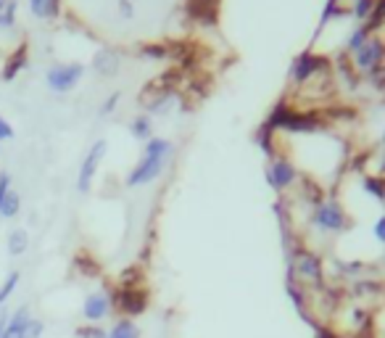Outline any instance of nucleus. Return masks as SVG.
<instances>
[{
    "label": "nucleus",
    "instance_id": "nucleus-1",
    "mask_svg": "<svg viewBox=\"0 0 385 338\" xmlns=\"http://www.w3.org/2000/svg\"><path fill=\"white\" fill-rule=\"evenodd\" d=\"M174 154H177V148H174V143H172L169 138L153 135V138L143 145V156H140V161L127 172L124 185H127V188H145V185L156 182L158 177L167 172L169 164H172Z\"/></svg>",
    "mask_w": 385,
    "mask_h": 338
},
{
    "label": "nucleus",
    "instance_id": "nucleus-2",
    "mask_svg": "<svg viewBox=\"0 0 385 338\" xmlns=\"http://www.w3.org/2000/svg\"><path fill=\"white\" fill-rule=\"evenodd\" d=\"M288 280L299 283L306 293L309 291H319V286L325 283L322 256L312 251L309 246H296L293 251H288Z\"/></svg>",
    "mask_w": 385,
    "mask_h": 338
},
{
    "label": "nucleus",
    "instance_id": "nucleus-3",
    "mask_svg": "<svg viewBox=\"0 0 385 338\" xmlns=\"http://www.w3.org/2000/svg\"><path fill=\"white\" fill-rule=\"evenodd\" d=\"M264 180L266 185L280 193L282 198L290 196L293 191H301L303 180H306V175H303L299 164L293 161L290 154H282V151H277L275 156L266 159V167H264Z\"/></svg>",
    "mask_w": 385,
    "mask_h": 338
},
{
    "label": "nucleus",
    "instance_id": "nucleus-4",
    "mask_svg": "<svg viewBox=\"0 0 385 338\" xmlns=\"http://www.w3.org/2000/svg\"><path fill=\"white\" fill-rule=\"evenodd\" d=\"M309 228L319 235H340L349 230V212L335 196H319L309 212Z\"/></svg>",
    "mask_w": 385,
    "mask_h": 338
},
{
    "label": "nucleus",
    "instance_id": "nucleus-5",
    "mask_svg": "<svg viewBox=\"0 0 385 338\" xmlns=\"http://www.w3.org/2000/svg\"><path fill=\"white\" fill-rule=\"evenodd\" d=\"M349 64L359 80H367V82H372V84H383V77H380V72H383V66H385L383 35H380V32L370 35V40H367L354 56H349Z\"/></svg>",
    "mask_w": 385,
    "mask_h": 338
},
{
    "label": "nucleus",
    "instance_id": "nucleus-6",
    "mask_svg": "<svg viewBox=\"0 0 385 338\" xmlns=\"http://www.w3.org/2000/svg\"><path fill=\"white\" fill-rule=\"evenodd\" d=\"M330 74V61L327 56H319L314 48L299 53L293 64H290V84L293 90H301L306 84H312L314 80H322Z\"/></svg>",
    "mask_w": 385,
    "mask_h": 338
},
{
    "label": "nucleus",
    "instance_id": "nucleus-7",
    "mask_svg": "<svg viewBox=\"0 0 385 338\" xmlns=\"http://www.w3.org/2000/svg\"><path fill=\"white\" fill-rule=\"evenodd\" d=\"M114 296H111L109 291H93V293H87L82 302V317L87 325H100L103 320H109L111 314H114Z\"/></svg>",
    "mask_w": 385,
    "mask_h": 338
},
{
    "label": "nucleus",
    "instance_id": "nucleus-8",
    "mask_svg": "<svg viewBox=\"0 0 385 338\" xmlns=\"http://www.w3.org/2000/svg\"><path fill=\"white\" fill-rule=\"evenodd\" d=\"M106 151H109V143L106 140H96V143L90 145V151L84 154L82 164H80V175H77V191L80 193H87L93 188V180H96L100 161L106 159Z\"/></svg>",
    "mask_w": 385,
    "mask_h": 338
},
{
    "label": "nucleus",
    "instance_id": "nucleus-9",
    "mask_svg": "<svg viewBox=\"0 0 385 338\" xmlns=\"http://www.w3.org/2000/svg\"><path fill=\"white\" fill-rule=\"evenodd\" d=\"M84 77V66L82 64H59V66H50L45 80H48V87L53 93H69L74 90L80 80Z\"/></svg>",
    "mask_w": 385,
    "mask_h": 338
},
{
    "label": "nucleus",
    "instance_id": "nucleus-10",
    "mask_svg": "<svg viewBox=\"0 0 385 338\" xmlns=\"http://www.w3.org/2000/svg\"><path fill=\"white\" fill-rule=\"evenodd\" d=\"M121 69V59L114 48H100L93 56V72L98 77H116Z\"/></svg>",
    "mask_w": 385,
    "mask_h": 338
},
{
    "label": "nucleus",
    "instance_id": "nucleus-11",
    "mask_svg": "<svg viewBox=\"0 0 385 338\" xmlns=\"http://www.w3.org/2000/svg\"><path fill=\"white\" fill-rule=\"evenodd\" d=\"M29 320H32V312H29V307H19V309H16V312L8 317V323H6V330H3V338H24Z\"/></svg>",
    "mask_w": 385,
    "mask_h": 338
},
{
    "label": "nucleus",
    "instance_id": "nucleus-12",
    "mask_svg": "<svg viewBox=\"0 0 385 338\" xmlns=\"http://www.w3.org/2000/svg\"><path fill=\"white\" fill-rule=\"evenodd\" d=\"M370 35H375V32L367 24H354V29L346 35V43H343V56H346V59L354 56V53L370 40Z\"/></svg>",
    "mask_w": 385,
    "mask_h": 338
},
{
    "label": "nucleus",
    "instance_id": "nucleus-13",
    "mask_svg": "<svg viewBox=\"0 0 385 338\" xmlns=\"http://www.w3.org/2000/svg\"><path fill=\"white\" fill-rule=\"evenodd\" d=\"M130 135H133L135 140L148 143V140L156 135V130H153V117H148V114H137V117H133V119H130Z\"/></svg>",
    "mask_w": 385,
    "mask_h": 338
},
{
    "label": "nucleus",
    "instance_id": "nucleus-14",
    "mask_svg": "<svg viewBox=\"0 0 385 338\" xmlns=\"http://www.w3.org/2000/svg\"><path fill=\"white\" fill-rule=\"evenodd\" d=\"M106 338H140V325L135 323L133 317H119L109 328V336Z\"/></svg>",
    "mask_w": 385,
    "mask_h": 338
},
{
    "label": "nucleus",
    "instance_id": "nucleus-15",
    "mask_svg": "<svg viewBox=\"0 0 385 338\" xmlns=\"http://www.w3.org/2000/svg\"><path fill=\"white\" fill-rule=\"evenodd\" d=\"M61 8V0H29V11L37 19H56Z\"/></svg>",
    "mask_w": 385,
    "mask_h": 338
},
{
    "label": "nucleus",
    "instance_id": "nucleus-16",
    "mask_svg": "<svg viewBox=\"0 0 385 338\" xmlns=\"http://www.w3.org/2000/svg\"><path fill=\"white\" fill-rule=\"evenodd\" d=\"M361 188H364V193H370L377 201H385V180L380 175H364L361 177Z\"/></svg>",
    "mask_w": 385,
    "mask_h": 338
},
{
    "label": "nucleus",
    "instance_id": "nucleus-17",
    "mask_svg": "<svg viewBox=\"0 0 385 338\" xmlns=\"http://www.w3.org/2000/svg\"><path fill=\"white\" fill-rule=\"evenodd\" d=\"M27 249H29V233L22 228H16L11 235H8V254H11V256H22Z\"/></svg>",
    "mask_w": 385,
    "mask_h": 338
},
{
    "label": "nucleus",
    "instance_id": "nucleus-18",
    "mask_svg": "<svg viewBox=\"0 0 385 338\" xmlns=\"http://www.w3.org/2000/svg\"><path fill=\"white\" fill-rule=\"evenodd\" d=\"M19 280H22V272H19V270H13L11 275L3 280V286H0V307L11 299L13 291L19 288Z\"/></svg>",
    "mask_w": 385,
    "mask_h": 338
},
{
    "label": "nucleus",
    "instance_id": "nucleus-19",
    "mask_svg": "<svg viewBox=\"0 0 385 338\" xmlns=\"http://www.w3.org/2000/svg\"><path fill=\"white\" fill-rule=\"evenodd\" d=\"M27 64V48H22L19 53H13V59L6 64V69H3V80H13L19 69H24Z\"/></svg>",
    "mask_w": 385,
    "mask_h": 338
},
{
    "label": "nucleus",
    "instance_id": "nucleus-20",
    "mask_svg": "<svg viewBox=\"0 0 385 338\" xmlns=\"http://www.w3.org/2000/svg\"><path fill=\"white\" fill-rule=\"evenodd\" d=\"M19 206H22V198H19V193H8L6 196V201H3V209H0V217L11 219L19 214Z\"/></svg>",
    "mask_w": 385,
    "mask_h": 338
},
{
    "label": "nucleus",
    "instance_id": "nucleus-21",
    "mask_svg": "<svg viewBox=\"0 0 385 338\" xmlns=\"http://www.w3.org/2000/svg\"><path fill=\"white\" fill-rule=\"evenodd\" d=\"M119 101H121L119 90H116V93H111V96L106 98L103 103H100V111H98V114H100V117H111V114L116 111V106H119Z\"/></svg>",
    "mask_w": 385,
    "mask_h": 338
},
{
    "label": "nucleus",
    "instance_id": "nucleus-22",
    "mask_svg": "<svg viewBox=\"0 0 385 338\" xmlns=\"http://www.w3.org/2000/svg\"><path fill=\"white\" fill-rule=\"evenodd\" d=\"M106 336H109V330H103L100 325H87L77 330V338H106Z\"/></svg>",
    "mask_w": 385,
    "mask_h": 338
},
{
    "label": "nucleus",
    "instance_id": "nucleus-23",
    "mask_svg": "<svg viewBox=\"0 0 385 338\" xmlns=\"http://www.w3.org/2000/svg\"><path fill=\"white\" fill-rule=\"evenodd\" d=\"M13 19H16V3L8 0L6 8L0 11V27H13Z\"/></svg>",
    "mask_w": 385,
    "mask_h": 338
},
{
    "label": "nucleus",
    "instance_id": "nucleus-24",
    "mask_svg": "<svg viewBox=\"0 0 385 338\" xmlns=\"http://www.w3.org/2000/svg\"><path fill=\"white\" fill-rule=\"evenodd\" d=\"M372 238L380 246H385V214H380V217L375 219V225H372Z\"/></svg>",
    "mask_w": 385,
    "mask_h": 338
},
{
    "label": "nucleus",
    "instance_id": "nucleus-25",
    "mask_svg": "<svg viewBox=\"0 0 385 338\" xmlns=\"http://www.w3.org/2000/svg\"><path fill=\"white\" fill-rule=\"evenodd\" d=\"M43 330H45V325H43V320H29V325H27V333H24V338H40L43 336Z\"/></svg>",
    "mask_w": 385,
    "mask_h": 338
},
{
    "label": "nucleus",
    "instance_id": "nucleus-26",
    "mask_svg": "<svg viewBox=\"0 0 385 338\" xmlns=\"http://www.w3.org/2000/svg\"><path fill=\"white\" fill-rule=\"evenodd\" d=\"M140 53L148 56V59H164V56H167V48H164V45H153V43H151V45H143Z\"/></svg>",
    "mask_w": 385,
    "mask_h": 338
},
{
    "label": "nucleus",
    "instance_id": "nucleus-27",
    "mask_svg": "<svg viewBox=\"0 0 385 338\" xmlns=\"http://www.w3.org/2000/svg\"><path fill=\"white\" fill-rule=\"evenodd\" d=\"M116 8H119L121 19H127V22L135 19V3L133 0H119V3H116Z\"/></svg>",
    "mask_w": 385,
    "mask_h": 338
},
{
    "label": "nucleus",
    "instance_id": "nucleus-28",
    "mask_svg": "<svg viewBox=\"0 0 385 338\" xmlns=\"http://www.w3.org/2000/svg\"><path fill=\"white\" fill-rule=\"evenodd\" d=\"M11 193V177L3 172L0 175V209H3V201H6V196Z\"/></svg>",
    "mask_w": 385,
    "mask_h": 338
},
{
    "label": "nucleus",
    "instance_id": "nucleus-29",
    "mask_svg": "<svg viewBox=\"0 0 385 338\" xmlns=\"http://www.w3.org/2000/svg\"><path fill=\"white\" fill-rule=\"evenodd\" d=\"M11 138H13V127L0 117V140H11Z\"/></svg>",
    "mask_w": 385,
    "mask_h": 338
},
{
    "label": "nucleus",
    "instance_id": "nucleus-30",
    "mask_svg": "<svg viewBox=\"0 0 385 338\" xmlns=\"http://www.w3.org/2000/svg\"><path fill=\"white\" fill-rule=\"evenodd\" d=\"M6 323H8V314L0 312V338H3V330H6Z\"/></svg>",
    "mask_w": 385,
    "mask_h": 338
},
{
    "label": "nucleus",
    "instance_id": "nucleus-31",
    "mask_svg": "<svg viewBox=\"0 0 385 338\" xmlns=\"http://www.w3.org/2000/svg\"><path fill=\"white\" fill-rule=\"evenodd\" d=\"M6 3H8V0H0V11H3V8H6Z\"/></svg>",
    "mask_w": 385,
    "mask_h": 338
},
{
    "label": "nucleus",
    "instance_id": "nucleus-32",
    "mask_svg": "<svg viewBox=\"0 0 385 338\" xmlns=\"http://www.w3.org/2000/svg\"><path fill=\"white\" fill-rule=\"evenodd\" d=\"M133 3H135V0H133Z\"/></svg>",
    "mask_w": 385,
    "mask_h": 338
}]
</instances>
